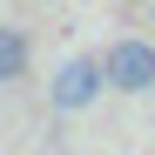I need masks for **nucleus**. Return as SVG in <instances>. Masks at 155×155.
I'll return each instance as SVG.
<instances>
[{
	"label": "nucleus",
	"mask_w": 155,
	"mask_h": 155,
	"mask_svg": "<svg viewBox=\"0 0 155 155\" xmlns=\"http://www.w3.org/2000/svg\"><path fill=\"white\" fill-rule=\"evenodd\" d=\"M20 74H27V34L0 27V81H20Z\"/></svg>",
	"instance_id": "obj_3"
},
{
	"label": "nucleus",
	"mask_w": 155,
	"mask_h": 155,
	"mask_svg": "<svg viewBox=\"0 0 155 155\" xmlns=\"http://www.w3.org/2000/svg\"><path fill=\"white\" fill-rule=\"evenodd\" d=\"M101 74H108V88H121V94H148L155 88V47L148 41H115L108 54H101Z\"/></svg>",
	"instance_id": "obj_1"
},
{
	"label": "nucleus",
	"mask_w": 155,
	"mask_h": 155,
	"mask_svg": "<svg viewBox=\"0 0 155 155\" xmlns=\"http://www.w3.org/2000/svg\"><path fill=\"white\" fill-rule=\"evenodd\" d=\"M101 88H108V74H101V61L74 54V61H68V68L54 74V88H47V101H54L61 115H81V108H88V101H94Z\"/></svg>",
	"instance_id": "obj_2"
}]
</instances>
